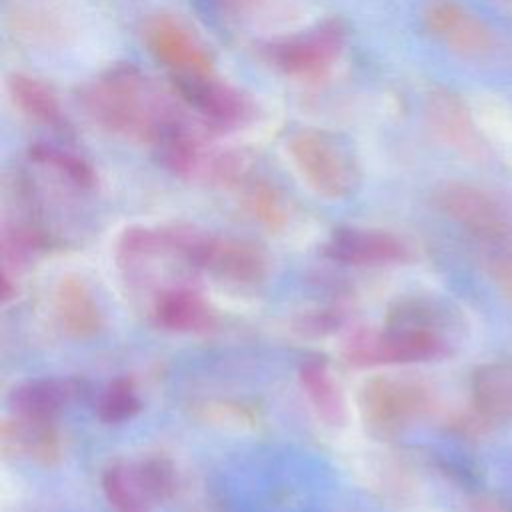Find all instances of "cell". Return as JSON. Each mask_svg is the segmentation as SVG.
<instances>
[{
	"label": "cell",
	"mask_w": 512,
	"mask_h": 512,
	"mask_svg": "<svg viewBox=\"0 0 512 512\" xmlns=\"http://www.w3.org/2000/svg\"><path fill=\"white\" fill-rule=\"evenodd\" d=\"M360 414L366 428L382 438L396 436L428 406V394L422 386L376 376L364 382L358 398Z\"/></svg>",
	"instance_id": "52a82bcc"
},
{
	"label": "cell",
	"mask_w": 512,
	"mask_h": 512,
	"mask_svg": "<svg viewBox=\"0 0 512 512\" xmlns=\"http://www.w3.org/2000/svg\"><path fill=\"white\" fill-rule=\"evenodd\" d=\"M426 120L434 136L446 146L476 156L484 150L480 130L466 102L446 88H436L426 100Z\"/></svg>",
	"instance_id": "8fae6325"
},
{
	"label": "cell",
	"mask_w": 512,
	"mask_h": 512,
	"mask_svg": "<svg viewBox=\"0 0 512 512\" xmlns=\"http://www.w3.org/2000/svg\"><path fill=\"white\" fill-rule=\"evenodd\" d=\"M2 452L26 456L38 464L52 466L60 460V440L52 420L16 414L2 424Z\"/></svg>",
	"instance_id": "5bb4252c"
},
{
	"label": "cell",
	"mask_w": 512,
	"mask_h": 512,
	"mask_svg": "<svg viewBox=\"0 0 512 512\" xmlns=\"http://www.w3.org/2000/svg\"><path fill=\"white\" fill-rule=\"evenodd\" d=\"M138 410H140V402L136 398L132 382H128V380L112 382L98 404L100 418L110 424L124 422L128 418H132Z\"/></svg>",
	"instance_id": "cb8c5ba5"
},
{
	"label": "cell",
	"mask_w": 512,
	"mask_h": 512,
	"mask_svg": "<svg viewBox=\"0 0 512 512\" xmlns=\"http://www.w3.org/2000/svg\"><path fill=\"white\" fill-rule=\"evenodd\" d=\"M326 254L338 262L364 266L404 262L408 248L396 236L382 230L342 228L330 238Z\"/></svg>",
	"instance_id": "7c38bea8"
},
{
	"label": "cell",
	"mask_w": 512,
	"mask_h": 512,
	"mask_svg": "<svg viewBox=\"0 0 512 512\" xmlns=\"http://www.w3.org/2000/svg\"><path fill=\"white\" fill-rule=\"evenodd\" d=\"M8 92L14 106L32 122L50 128H60L64 124V114L56 94L38 78L12 74L8 78Z\"/></svg>",
	"instance_id": "e0dca14e"
},
{
	"label": "cell",
	"mask_w": 512,
	"mask_h": 512,
	"mask_svg": "<svg viewBox=\"0 0 512 512\" xmlns=\"http://www.w3.org/2000/svg\"><path fill=\"white\" fill-rule=\"evenodd\" d=\"M500 4H502V8L504 10H508V12H512V0H498Z\"/></svg>",
	"instance_id": "f1b7e54d"
},
{
	"label": "cell",
	"mask_w": 512,
	"mask_h": 512,
	"mask_svg": "<svg viewBox=\"0 0 512 512\" xmlns=\"http://www.w3.org/2000/svg\"><path fill=\"white\" fill-rule=\"evenodd\" d=\"M30 158L42 166L52 168L54 172H58L62 178H66L70 184L78 188L86 190V188H92L96 182V174L84 158L68 150H62L58 146L36 144L34 148H30Z\"/></svg>",
	"instance_id": "44dd1931"
},
{
	"label": "cell",
	"mask_w": 512,
	"mask_h": 512,
	"mask_svg": "<svg viewBox=\"0 0 512 512\" xmlns=\"http://www.w3.org/2000/svg\"><path fill=\"white\" fill-rule=\"evenodd\" d=\"M66 402V386L54 380L28 382L14 390L12 404L16 414L52 420Z\"/></svg>",
	"instance_id": "d6986e66"
},
{
	"label": "cell",
	"mask_w": 512,
	"mask_h": 512,
	"mask_svg": "<svg viewBox=\"0 0 512 512\" xmlns=\"http://www.w3.org/2000/svg\"><path fill=\"white\" fill-rule=\"evenodd\" d=\"M298 376H300L302 390L308 396L314 410L318 412V416L328 424H342L346 416L344 400L326 362L318 358L306 360L300 366Z\"/></svg>",
	"instance_id": "ac0fdd59"
},
{
	"label": "cell",
	"mask_w": 512,
	"mask_h": 512,
	"mask_svg": "<svg viewBox=\"0 0 512 512\" xmlns=\"http://www.w3.org/2000/svg\"><path fill=\"white\" fill-rule=\"evenodd\" d=\"M346 46V28L338 20H326L308 30L282 36L264 46V60L296 80L324 78Z\"/></svg>",
	"instance_id": "3957f363"
},
{
	"label": "cell",
	"mask_w": 512,
	"mask_h": 512,
	"mask_svg": "<svg viewBox=\"0 0 512 512\" xmlns=\"http://www.w3.org/2000/svg\"><path fill=\"white\" fill-rule=\"evenodd\" d=\"M224 14L234 20L256 24L280 16L288 8V0H212Z\"/></svg>",
	"instance_id": "d4e9b609"
},
{
	"label": "cell",
	"mask_w": 512,
	"mask_h": 512,
	"mask_svg": "<svg viewBox=\"0 0 512 512\" xmlns=\"http://www.w3.org/2000/svg\"><path fill=\"white\" fill-rule=\"evenodd\" d=\"M246 206L254 218L268 228H282L286 224V210L280 194L266 182H252L246 188Z\"/></svg>",
	"instance_id": "603a6c76"
},
{
	"label": "cell",
	"mask_w": 512,
	"mask_h": 512,
	"mask_svg": "<svg viewBox=\"0 0 512 512\" xmlns=\"http://www.w3.org/2000/svg\"><path fill=\"white\" fill-rule=\"evenodd\" d=\"M182 104L212 126H240L252 118V102L214 72L172 78Z\"/></svg>",
	"instance_id": "9c48e42d"
},
{
	"label": "cell",
	"mask_w": 512,
	"mask_h": 512,
	"mask_svg": "<svg viewBox=\"0 0 512 512\" xmlns=\"http://www.w3.org/2000/svg\"><path fill=\"white\" fill-rule=\"evenodd\" d=\"M432 202L448 220L472 234L484 250L500 244L512 234L510 210L480 186L446 182L434 190Z\"/></svg>",
	"instance_id": "5b68a950"
},
{
	"label": "cell",
	"mask_w": 512,
	"mask_h": 512,
	"mask_svg": "<svg viewBox=\"0 0 512 512\" xmlns=\"http://www.w3.org/2000/svg\"><path fill=\"white\" fill-rule=\"evenodd\" d=\"M286 150L302 180L316 194L338 200L352 192L356 184L354 162L328 132L302 128L288 138Z\"/></svg>",
	"instance_id": "277c9868"
},
{
	"label": "cell",
	"mask_w": 512,
	"mask_h": 512,
	"mask_svg": "<svg viewBox=\"0 0 512 512\" xmlns=\"http://www.w3.org/2000/svg\"><path fill=\"white\" fill-rule=\"evenodd\" d=\"M54 308L62 328L74 338H90L102 328V314L88 286L76 276H62L58 280Z\"/></svg>",
	"instance_id": "9a60e30c"
},
{
	"label": "cell",
	"mask_w": 512,
	"mask_h": 512,
	"mask_svg": "<svg viewBox=\"0 0 512 512\" xmlns=\"http://www.w3.org/2000/svg\"><path fill=\"white\" fill-rule=\"evenodd\" d=\"M488 268L500 290L512 298V234L486 250Z\"/></svg>",
	"instance_id": "484cf974"
},
{
	"label": "cell",
	"mask_w": 512,
	"mask_h": 512,
	"mask_svg": "<svg viewBox=\"0 0 512 512\" xmlns=\"http://www.w3.org/2000/svg\"><path fill=\"white\" fill-rule=\"evenodd\" d=\"M80 104L102 130L158 146L188 124L184 104L162 90L134 64H118L80 92Z\"/></svg>",
	"instance_id": "6da1fadb"
},
{
	"label": "cell",
	"mask_w": 512,
	"mask_h": 512,
	"mask_svg": "<svg viewBox=\"0 0 512 512\" xmlns=\"http://www.w3.org/2000/svg\"><path fill=\"white\" fill-rule=\"evenodd\" d=\"M180 240L188 264L204 268L220 280L248 286L266 276V258L250 242L206 236L192 228H180Z\"/></svg>",
	"instance_id": "8992f818"
},
{
	"label": "cell",
	"mask_w": 512,
	"mask_h": 512,
	"mask_svg": "<svg viewBox=\"0 0 512 512\" xmlns=\"http://www.w3.org/2000/svg\"><path fill=\"white\" fill-rule=\"evenodd\" d=\"M144 42L172 78L214 72V62L204 42L176 16L158 14L150 18L144 28Z\"/></svg>",
	"instance_id": "ba28073f"
},
{
	"label": "cell",
	"mask_w": 512,
	"mask_h": 512,
	"mask_svg": "<svg viewBox=\"0 0 512 512\" xmlns=\"http://www.w3.org/2000/svg\"><path fill=\"white\" fill-rule=\"evenodd\" d=\"M108 502L118 512H144L148 498L136 478L134 464H114L102 476Z\"/></svg>",
	"instance_id": "ffe728a7"
},
{
	"label": "cell",
	"mask_w": 512,
	"mask_h": 512,
	"mask_svg": "<svg viewBox=\"0 0 512 512\" xmlns=\"http://www.w3.org/2000/svg\"><path fill=\"white\" fill-rule=\"evenodd\" d=\"M466 512H510V510H508V506L502 500L492 498V496H484L480 500H474L466 508Z\"/></svg>",
	"instance_id": "83f0119b"
},
{
	"label": "cell",
	"mask_w": 512,
	"mask_h": 512,
	"mask_svg": "<svg viewBox=\"0 0 512 512\" xmlns=\"http://www.w3.org/2000/svg\"><path fill=\"white\" fill-rule=\"evenodd\" d=\"M136 478L148 498L152 500H166L172 496L176 486V474L168 458L164 456H150L134 464Z\"/></svg>",
	"instance_id": "7402d4cb"
},
{
	"label": "cell",
	"mask_w": 512,
	"mask_h": 512,
	"mask_svg": "<svg viewBox=\"0 0 512 512\" xmlns=\"http://www.w3.org/2000/svg\"><path fill=\"white\" fill-rule=\"evenodd\" d=\"M472 408L476 422L484 426L512 420V362L482 364L472 374Z\"/></svg>",
	"instance_id": "4fadbf2b"
},
{
	"label": "cell",
	"mask_w": 512,
	"mask_h": 512,
	"mask_svg": "<svg viewBox=\"0 0 512 512\" xmlns=\"http://www.w3.org/2000/svg\"><path fill=\"white\" fill-rule=\"evenodd\" d=\"M202 412L206 414V418L218 422V424H234V426H242V424H252L254 416L248 408L240 406V404H228V402H208L206 408H202Z\"/></svg>",
	"instance_id": "4316f807"
},
{
	"label": "cell",
	"mask_w": 512,
	"mask_h": 512,
	"mask_svg": "<svg viewBox=\"0 0 512 512\" xmlns=\"http://www.w3.org/2000/svg\"><path fill=\"white\" fill-rule=\"evenodd\" d=\"M442 312L422 300H406L390 310L384 332H360L344 348L350 364H408L444 352Z\"/></svg>",
	"instance_id": "7a4b0ae2"
},
{
	"label": "cell",
	"mask_w": 512,
	"mask_h": 512,
	"mask_svg": "<svg viewBox=\"0 0 512 512\" xmlns=\"http://www.w3.org/2000/svg\"><path fill=\"white\" fill-rule=\"evenodd\" d=\"M154 314L158 324L178 332H196L212 324V312L206 302L186 288L160 292L154 304Z\"/></svg>",
	"instance_id": "2e32d148"
},
{
	"label": "cell",
	"mask_w": 512,
	"mask_h": 512,
	"mask_svg": "<svg viewBox=\"0 0 512 512\" xmlns=\"http://www.w3.org/2000/svg\"><path fill=\"white\" fill-rule=\"evenodd\" d=\"M422 20L426 30L458 56L480 58L494 46L492 30L458 0H430Z\"/></svg>",
	"instance_id": "30bf717a"
}]
</instances>
